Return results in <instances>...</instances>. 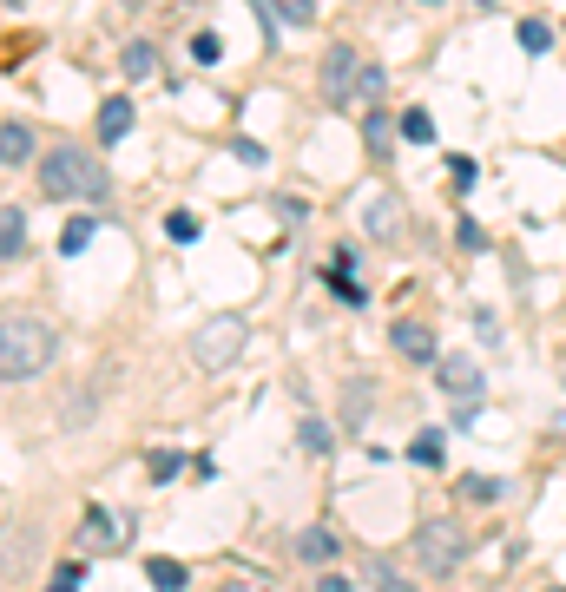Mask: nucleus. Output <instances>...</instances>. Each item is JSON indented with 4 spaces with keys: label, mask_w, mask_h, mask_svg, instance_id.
Masks as SVG:
<instances>
[{
    "label": "nucleus",
    "mask_w": 566,
    "mask_h": 592,
    "mask_svg": "<svg viewBox=\"0 0 566 592\" xmlns=\"http://www.w3.org/2000/svg\"><path fill=\"white\" fill-rule=\"evenodd\" d=\"M60 356V336L40 316H0V382H33Z\"/></svg>",
    "instance_id": "nucleus-1"
},
{
    "label": "nucleus",
    "mask_w": 566,
    "mask_h": 592,
    "mask_svg": "<svg viewBox=\"0 0 566 592\" xmlns=\"http://www.w3.org/2000/svg\"><path fill=\"white\" fill-rule=\"evenodd\" d=\"M40 191H47V198H93L99 204L112 191V178H106V165H93L86 152L60 145V152L40 158Z\"/></svg>",
    "instance_id": "nucleus-2"
},
{
    "label": "nucleus",
    "mask_w": 566,
    "mask_h": 592,
    "mask_svg": "<svg viewBox=\"0 0 566 592\" xmlns=\"http://www.w3.org/2000/svg\"><path fill=\"white\" fill-rule=\"evenodd\" d=\"M461 560H468V533H461L455 520H428V527L415 533V566H422L428 579H448Z\"/></svg>",
    "instance_id": "nucleus-3"
},
{
    "label": "nucleus",
    "mask_w": 566,
    "mask_h": 592,
    "mask_svg": "<svg viewBox=\"0 0 566 592\" xmlns=\"http://www.w3.org/2000/svg\"><path fill=\"white\" fill-rule=\"evenodd\" d=\"M244 356V323H237V316H211L205 329H198V336H191V362H198V369H231V362Z\"/></svg>",
    "instance_id": "nucleus-4"
},
{
    "label": "nucleus",
    "mask_w": 566,
    "mask_h": 592,
    "mask_svg": "<svg viewBox=\"0 0 566 592\" xmlns=\"http://www.w3.org/2000/svg\"><path fill=\"white\" fill-rule=\"evenodd\" d=\"M356 73H362L356 47H330L323 53V99H330V106H349V99H356Z\"/></svg>",
    "instance_id": "nucleus-5"
},
{
    "label": "nucleus",
    "mask_w": 566,
    "mask_h": 592,
    "mask_svg": "<svg viewBox=\"0 0 566 592\" xmlns=\"http://www.w3.org/2000/svg\"><path fill=\"white\" fill-rule=\"evenodd\" d=\"M435 389L455 395V402L481 395V362H474V356H435Z\"/></svg>",
    "instance_id": "nucleus-6"
},
{
    "label": "nucleus",
    "mask_w": 566,
    "mask_h": 592,
    "mask_svg": "<svg viewBox=\"0 0 566 592\" xmlns=\"http://www.w3.org/2000/svg\"><path fill=\"white\" fill-rule=\"evenodd\" d=\"M362 231L376 237V244H395V237H402V198H395V191L362 198Z\"/></svg>",
    "instance_id": "nucleus-7"
},
{
    "label": "nucleus",
    "mask_w": 566,
    "mask_h": 592,
    "mask_svg": "<svg viewBox=\"0 0 566 592\" xmlns=\"http://www.w3.org/2000/svg\"><path fill=\"white\" fill-rule=\"evenodd\" d=\"M389 336H395V349H402L409 362H435V356H441V349H435V329L415 323V316H402V323H395Z\"/></svg>",
    "instance_id": "nucleus-8"
},
{
    "label": "nucleus",
    "mask_w": 566,
    "mask_h": 592,
    "mask_svg": "<svg viewBox=\"0 0 566 592\" xmlns=\"http://www.w3.org/2000/svg\"><path fill=\"white\" fill-rule=\"evenodd\" d=\"M126 132H132V99H106V106H99V139L119 145Z\"/></svg>",
    "instance_id": "nucleus-9"
},
{
    "label": "nucleus",
    "mask_w": 566,
    "mask_h": 592,
    "mask_svg": "<svg viewBox=\"0 0 566 592\" xmlns=\"http://www.w3.org/2000/svg\"><path fill=\"white\" fill-rule=\"evenodd\" d=\"M126 540V533H119V520L106 514V507H86V546H93V553H106V546H119Z\"/></svg>",
    "instance_id": "nucleus-10"
},
{
    "label": "nucleus",
    "mask_w": 566,
    "mask_h": 592,
    "mask_svg": "<svg viewBox=\"0 0 566 592\" xmlns=\"http://www.w3.org/2000/svg\"><path fill=\"white\" fill-rule=\"evenodd\" d=\"M119 73H126V79H152L158 73V47H152V40H132V47L119 53Z\"/></svg>",
    "instance_id": "nucleus-11"
},
{
    "label": "nucleus",
    "mask_w": 566,
    "mask_h": 592,
    "mask_svg": "<svg viewBox=\"0 0 566 592\" xmlns=\"http://www.w3.org/2000/svg\"><path fill=\"white\" fill-rule=\"evenodd\" d=\"M336 546H343V540H336L330 527H310V533L297 540V553H303L310 566H330V560H336Z\"/></svg>",
    "instance_id": "nucleus-12"
},
{
    "label": "nucleus",
    "mask_w": 566,
    "mask_h": 592,
    "mask_svg": "<svg viewBox=\"0 0 566 592\" xmlns=\"http://www.w3.org/2000/svg\"><path fill=\"white\" fill-rule=\"evenodd\" d=\"M33 158V132L27 125H0V165H27Z\"/></svg>",
    "instance_id": "nucleus-13"
},
{
    "label": "nucleus",
    "mask_w": 566,
    "mask_h": 592,
    "mask_svg": "<svg viewBox=\"0 0 566 592\" xmlns=\"http://www.w3.org/2000/svg\"><path fill=\"white\" fill-rule=\"evenodd\" d=\"M20 244H27V218H20L14 204H0V257H14Z\"/></svg>",
    "instance_id": "nucleus-14"
},
{
    "label": "nucleus",
    "mask_w": 566,
    "mask_h": 592,
    "mask_svg": "<svg viewBox=\"0 0 566 592\" xmlns=\"http://www.w3.org/2000/svg\"><path fill=\"white\" fill-rule=\"evenodd\" d=\"M395 132H402V139H409V145H428V139H435V119H428L422 106H409V112H402V119H395Z\"/></svg>",
    "instance_id": "nucleus-15"
},
{
    "label": "nucleus",
    "mask_w": 566,
    "mask_h": 592,
    "mask_svg": "<svg viewBox=\"0 0 566 592\" xmlns=\"http://www.w3.org/2000/svg\"><path fill=\"white\" fill-rule=\"evenodd\" d=\"M145 573H152V586H165V592H172V586H185V560H165V553H152V560H145Z\"/></svg>",
    "instance_id": "nucleus-16"
},
{
    "label": "nucleus",
    "mask_w": 566,
    "mask_h": 592,
    "mask_svg": "<svg viewBox=\"0 0 566 592\" xmlns=\"http://www.w3.org/2000/svg\"><path fill=\"white\" fill-rule=\"evenodd\" d=\"M461 494H468V500H474V507H494V500H501V494H507V487H501V481H494V474H468V481H461Z\"/></svg>",
    "instance_id": "nucleus-17"
},
{
    "label": "nucleus",
    "mask_w": 566,
    "mask_h": 592,
    "mask_svg": "<svg viewBox=\"0 0 566 592\" xmlns=\"http://www.w3.org/2000/svg\"><path fill=\"white\" fill-rule=\"evenodd\" d=\"M283 27H316V0H270Z\"/></svg>",
    "instance_id": "nucleus-18"
},
{
    "label": "nucleus",
    "mask_w": 566,
    "mask_h": 592,
    "mask_svg": "<svg viewBox=\"0 0 566 592\" xmlns=\"http://www.w3.org/2000/svg\"><path fill=\"white\" fill-rule=\"evenodd\" d=\"M409 461H422V468H435V461H441V428H422V435L409 441Z\"/></svg>",
    "instance_id": "nucleus-19"
},
{
    "label": "nucleus",
    "mask_w": 566,
    "mask_h": 592,
    "mask_svg": "<svg viewBox=\"0 0 566 592\" xmlns=\"http://www.w3.org/2000/svg\"><path fill=\"white\" fill-rule=\"evenodd\" d=\"M362 139H369V145L382 152V145L395 139V119H389V112H362Z\"/></svg>",
    "instance_id": "nucleus-20"
},
{
    "label": "nucleus",
    "mask_w": 566,
    "mask_h": 592,
    "mask_svg": "<svg viewBox=\"0 0 566 592\" xmlns=\"http://www.w3.org/2000/svg\"><path fill=\"white\" fill-rule=\"evenodd\" d=\"M297 441H303V448H310V454H330V448H336V435H330V421H316V415L303 421V435H297Z\"/></svg>",
    "instance_id": "nucleus-21"
},
{
    "label": "nucleus",
    "mask_w": 566,
    "mask_h": 592,
    "mask_svg": "<svg viewBox=\"0 0 566 592\" xmlns=\"http://www.w3.org/2000/svg\"><path fill=\"white\" fill-rule=\"evenodd\" d=\"M514 33H520V47H527V53H547L553 47V27H540V20H520Z\"/></svg>",
    "instance_id": "nucleus-22"
},
{
    "label": "nucleus",
    "mask_w": 566,
    "mask_h": 592,
    "mask_svg": "<svg viewBox=\"0 0 566 592\" xmlns=\"http://www.w3.org/2000/svg\"><path fill=\"white\" fill-rule=\"evenodd\" d=\"M362 579H369V586H389V592H402V573H395L389 560H376V553H369V566H362Z\"/></svg>",
    "instance_id": "nucleus-23"
},
{
    "label": "nucleus",
    "mask_w": 566,
    "mask_h": 592,
    "mask_svg": "<svg viewBox=\"0 0 566 592\" xmlns=\"http://www.w3.org/2000/svg\"><path fill=\"white\" fill-rule=\"evenodd\" d=\"M86 244H93V218H73V224L60 231V250L73 257V250H86Z\"/></svg>",
    "instance_id": "nucleus-24"
},
{
    "label": "nucleus",
    "mask_w": 566,
    "mask_h": 592,
    "mask_svg": "<svg viewBox=\"0 0 566 592\" xmlns=\"http://www.w3.org/2000/svg\"><path fill=\"white\" fill-rule=\"evenodd\" d=\"M191 60H198V66H218L224 60V40H218V33H198V40H191Z\"/></svg>",
    "instance_id": "nucleus-25"
},
{
    "label": "nucleus",
    "mask_w": 566,
    "mask_h": 592,
    "mask_svg": "<svg viewBox=\"0 0 566 592\" xmlns=\"http://www.w3.org/2000/svg\"><path fill=\"white\" fill-rule=\"evenodd\" d=\"M356 99H369V106L382 99V66H362L356 73ZM356 99H349V106H356Z\"/></svg>",
    "instance_id": "nucleus-26"
},
{
    "label": "nucleus",
    "mask_w": 566,
    "mask_h": 592,
    "mask_svg": "<svg viewBox=\"0 0 566 592\" xmlns=\"http://www.w3.org/2000/svg\"><path fill=\"white\" fill-rule=\"evenodd\" d=\"M178 468H185V454H172V448H158V454H152V481H172Z\"/></svg>",
    "instance_id": "nucleus-27"
},
{
    "label": "nucleus",
    "mask_w": 566,
    "mask_h": 592,
    "mask_svg": "<svg viewBox=\"0 0 566 592\" xmlns=\"http://www.w3.org/2000/svg\"><path fill=\"white\" fill-rule=\"evenodd\" d=\"M165 231H172L178 244H191V237H198V218H191V211H172V218H165Z\"/></svg>",
    "instance_id": "nucleus-28"
},
{
    "label": "nucleus",
    "mask_w": 566,
    "mask_h": 592,
    "mask_svg": "<svg viewBox=\"0 0 566 592\" xmlns=\"http://www.w3.org/2000/svg\"><path fill=\"white\" fill-rule=\"evenodd\" d=\"M231 152H237V165H270V152H264V145H257V139H237Z\"/></svg>",
    "instance_id": "nucleus-29"
},
{
    "label": "nucleus",
    "mask_w": 566,
    "mask_h": 592,
    "mask_svg": "<svg viewBox=\"0 0 566 592\" xmlns=\"http://www.w3.org/2000/svg\"><path fill=\"white\" fill-rule=\"evenodd\" d=\"M86 415H93V395H73V402H66V428H79V421H86Z\"/></svg>",
    "instance_id": "nucleus-30"
},
{
    "label": "nucleus",
    "mask_w": 566,
    "mask_h": 592,
    "mask_svg": "<svg viewBox=\"0 0 566 592\" xmlns=\"http://www.w3.org/2000/svg\"><path fill=\"white\" fill-rule=\"evenodd\" d=\"M448 178H455V191L474 185V158H448Z\"/></svg>",
    "instance_id": "nucleus-31"
},
{
    "label": "nucleus",
    "mask_w": 566,
    "mask_h": 592,
    "mask_svg": "<svg viewBox=\"0 0 566 592\" xmlns=\"http://www.w3.org/2000/svg\"><path fill=\"white\" fill-rule=\"evenodd\" d=\"M79 579H86V566H79V560H66V566H53V586H79Z\"/></svg>",
    "instance_id": "nucleus-32"
},
{
    "label": "nucleus",
    "mask_w": 566,
    "mask_h": 592,
    "mask_svg": "<svg viewBox=\"0 0 566 592\" xmlns=\"http://www.w3.org/2000/svg\"><path fill=\"white\" fill-rule=\"evenodd\" d=\"M119 7H145V0H119Z\"/></svg>",
    "instance_id": "nucleus-33"
},
{
    "label": "nucleus",
    "mask_w": 566,
    "mask_h": 592,
    "mask_svg": "<svg viewBox=\"0 0 566 592\" xmlns=\"http://www.w3.org/2000/svg\"><path fill=\"white\" fill-rule=\"evenodd\" d=\"M415 7H441V0H415Z\"/></svg>",
    "instance_id": "nucleus-34"
}]
</instances>
